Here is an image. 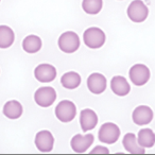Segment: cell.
Segmentation results:
<instances>
[{
	"instance_id": "9a60e30c",
	"label": "cell",
	"mask_w": 155,
	"mask_h": 155,
	"mask_svg": "<svg viewBox=\"0 0 155 155\" xmlns=\"http://www.w3.org/2000/svg\"><path fill=\"white\" fill-rule=\"evenodd\" d=\"M122 143L125 150L131 154H144L146 153L144 148L138 143L137 137L133 133L125 134L122 139Z\"/></svg>"
},
{
	"instance_id": "ffe728a7",
	"label": "cell",
	"mask_w": 155,
	"mask_h": 155,
	"mask_svg": "<svg viewBox=\"0 0 155 155\" xmlns=\"http://www.w3.org/2000/svg\"><path fill=\"white\" fill-rule=\"evenodd\" d=\"M137 140L138 143L144 149L152 148L155 144V133L151 129H142L138 132Z\"/></svg>"
},
{
	"instance_id": "30bf717a",
	"label": "cell",
	"mask_w": 155,
	"mask_h": 155,
	"mask_svg": "<svg viewBox=\"0 0 155 155\" xmlns=\"http://www.w3.org/2000/svg\"><path fill=\"white\" fill-rule=\"evenodd\" d=\"M94 140H95V137L91 134H87V135L77 134L73 136L70 141L71 149L75 153H84L94 143Z\"/></svg>"
},
{
	"instance_id": "44dd1931",
	"label": "cell",
	"mask_w": 155,
	"mask_h": 155,
	"mask_svg": "<svg viewBox=\"0 0 155 155\" xmlns=\"http://www.w3.org/2000/svg\"><path fill=\"white\" fill-rule=\"evenodd\" d=\"M103 1L102 0H83L82 8L83 11L89 15H96L102 10Z\"/></svg>"
},
{
	"instance_id": "7a4b0ae2",
	"label": "cell",
	"mask_w": 155,
	"mask_h": 155,
	"mask_svg": "<svg viewBox=\"0 0 155 155\" xmlns=\"http://www.w3.org/2000/svg\"><path fill=\"white\" fill-rule=\"evenodd\" d=\"M58 44L63 52L73 53L80 47V37L73 31H67L58 37Z\"/></svg>"
},
{
	"instance_id": "5bb4252c",
	"label": "cell",
	"mask_w": 155,
	"mask_h": 155,
	"mask_svg": "<svg viewBox=\"0 0 155 155\" xmlns=\"http://www.w3.org/2000/svg\"><path fill=\"white\" fill-rule=\"evenodd\" d=\"M110 88L115 95L120 96V97L129 95V93L131 91V86H130L129 82L125 78L121 77V75H116L110 81Z\"/></svg>"
},
{
	"instance_id": "2e32d148",
	"label": "cell",
	"mask_w": 155,
	"mask_h": 155,
	"mask_svg": "<svg viewBox=\"0 0 155 155\" xmlns=\"http://www.w3.org/2000/svg\"><path fill=\"white\" fill-rule=\"evenodd\" d=\"M22 105L16 100L8 101L3 106V114L9 119H18L22 115Z\"/></svg>"
},
{
	"instance_id": "8fae6325",
	"label": "cell",
	"mask_w": 155,
	"mask_h": 155,
	"mask_svg": "<svg viewBox=\"0 0 155 155\" xmlns=\"http://www.w3.org/2000/svg\"><path fill=\"white\" fill-rule=\"evenodd\" d=\"M106 78L101 73H91L87 79V87L95 95H100L106 89Z\"/></svg>"
},
{
	"instance_id": "ac0fdd59",
	"label": "cell",
	"mask_w": 155,
	"mask_h": 155,
	"mask_svg": "<svg viewBox=\"0 0 155 155\" xmlns=\"http://www.w3.org/2000/svg\"><path fill=\"white\" fill-rule=\"evenodd\" d=\"M15 41V33L8 26H0V48L7 49L11 47Z\"/></svg>"
},
{
	"instance_id": "ba28073f",
	"label": "cell",
	"mask_w": 155,
	"mask_h": 155,
	"mask_svg": "<svg viewBox=\"0 0 155 155\" xmlns=\"http://www.w3.org/2000/svg\"><path fill=\"white\" fill-rule=\"evenodd\" d=\"M35 146L37 150L43 153L51 152L54 146V137L51 132L47 130L38 132L35 136Z\"/></svg>"
},
{
	"instance_id": "52a82bcc",
	"label": "cell",
	"mask_w": 155,
	"mask_h": 155,
	"mask_svg": "<svg viewBox=\"0 0 155 155\" xmlns=\"http://www.w3.org/2000/svg\"><path fill=\"white\" fill-rule=\"evenodd\" d=\"M34 100L37 105L41 107H49L56 100V91L53 87L50 86L41 87L35 91Z\"/></svg>"
},
{
	"instance_id": "d6986e66",
	"label": "cell",
	"mask_w": 155,
	"mask_h": 155,
	"mask_svg": "<svg viewBox=\"0 0 155 155\" xmlns=\"http://www.w3.org/2000/svg\"><path fill=\"white\" fill-rule=\"evenodd\" d=\"M41 39L37 35H28L22 41V49L27 53H36L41 48Z\"/></svg>"
},
{
	"instance_id": "9c48e42d",
	"label": "cell",
	"mask_w": 155,
	"mask_h": 155,
	"mask_svg": "<svg viewBox=\"0 0 155 155\" xmlns=\"http://www.w3.org/2000/svg\"><path fill=\"white\" fill-rule=\"evenodd\" d=\"M34 77L41 83L52 82L56 78V69L50 64H41L35 68Z\"/></svg>"
},
{
	"instance_id": "7c38bea8",
	"label": "cell",
	"mask_w": 155,
	"mask_h": 155,
	"mask_svg": "<svg viewBox=\"0 0 155 155\" xmlns=\"http://www.w3.org/2000/svg\"><path fill=\"white\" fill-rule=\"evenodd\" d=\"M133 122L137 125H147L153 119V110L147 105H140L134 110L132 114Z\"/></svg>"
},
{
	"instance_id": "8992f818",
	"label": "cell",
	"mask_w": 155,
	"mask_h": 155,
	"mask_svg": "<svg viewBox=\"0 0 155 155\" xmlns=\"http://www.w3.org/2000/svg\"><path fill=\"white\" fill-rule=\"evenodd\" d=\"M131 82L136 86H142L150 80V69L143 64H135L129 71Z\"/></svg>"
},
{
	"instance_id": "7402d4cb",
	"label": "cell",
	"mask_w": 155,
	"mask_h": 155,
	"mask_svg": "<svg viewBox=\"0 0 155 155\" xmlns=\"http://www.w3.org/2000/svg\"><path fill=\"white\" fill-rule=\"evenodd\" d=\"M89 153H91V154H108L110 151H108V149L105 148V147L97 146L96 148H94Z\"/></svg>"
},
{
	"instance_id": "5b68a950",
	"label": "cell",
	"mask_w": 155,
	"mask_h": 155,
	"mask_svg": "<svg viewBox=\"0 0 155 155\" xmlns=\"http://www.w3.org/2000/svg\"><path fill=\"white\" fill-rule=\"evenodd\" d=\"M77 115V107L74 103L69 100H63L56 105L55 116L62 122H70Z\"/></svg>"
},
{
	"instance_id": "e0dca14e",
	"label": "cell",
	"mask_w": 155,
	"mask_h": 155,
	"mask_svg": "<svg viewBox=\"0 0 155 155\" xmlns=\"http://www.w3.org/2000/svg\"><path fill=\"white\" fill-rule=\"evenodd\" d=\"M61 84L67 89H75L81 84L80 74L74 71H69V72L64 73L61 78Z\"/></svg>"
},
{
	"instance_id": "277c9868",
	"label": "cell",
	"mask_w": 155,
	"mask_h": 155,
	"mask_svg": "<svg viewBox=\"0 0 155 155\" xmlns=\"http://www.w3.org/2000/svg\"><path fill=\"white\" fill-rule=\"evenodd\" d=\"M127 13L133 22H143L148 18L149 9L141 0H134L130 3Z\"/></svg>"
},
{
	"instance_id": "3957f363",
	"label": "cell",
	"mask_w": 155,
	"mask_h": 155,
	"mask_svg": "<svg viewBox=\"0 0 155 155\" xmlns=\"http://www.w3.org/2000/svg\"><path fill=\"white\" fill-rule=\"evenodd\" d=\"M120 137V129L113 122H106L100 127L98 138L103 143L113 144Z\"/></svg>"
},
{
	"instance_id": "4fadbf2b",
	"label": "cell",
	"mask_w": 155,
	"mask_h": 155,
	"mask_svg": "<svg viewBox=\"0 0 155 155\" xmlns=\"http://www.w3.org/2000/svg\"><path fill=\"white\" fill-rule=\"evenodd\" d=\"M98 123V116L93 110H83L80 113V124L83 132H88L94 130Z\"/></svg>"
},
{
	"instance_id": "6da1fadb",
	"label": "cell",
	"mask_w": 155,
	"mask_h": 155,
	"mask_svg": "<svg viewBox=\"0 0 155 155\" xmlns=\"http://www.w3.org/2000/svg\"><path fill=\"white\" fill-rule=\"evenodd\" d=\"M105 33L97 27H91L85 30L83 34L84 44L91 49H99L105 43Z\"/></svg>"
}]
</instances>
